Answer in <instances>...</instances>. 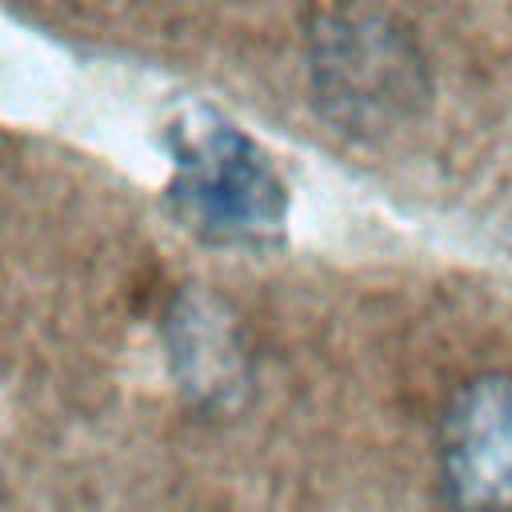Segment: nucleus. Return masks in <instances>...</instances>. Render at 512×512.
I'll return each mask as SVG.
<instances>
[{
	"label": "nucleus",
	"mask_w": 512,
	"mask_h": 512,
	"mask_svg": "<svg viewBox=\"0 0 512 512\" xmlns=\"http://www.w3.org/2000/svg\"><path fill=\"white\" fill-rule=\"evenodd\" d=\"M440 480L456 512H512V372H484L452 396Z\"/></svg>",
	"instance_id": "2"
},
{
	"label": "nucleus",
	"mask_w": 512,
	"mask_h": 512,
	"mask_svg": "<svg viewBox=\"0 0 512 512\" xmlns=\"http://www.w3.org/2000/svg\"><path fill=\"white\" fill-rule=\"evenodd\" d=\"M316 92L344 120H388L420 92L416 48L384 20L340 16L316 36Z\"/></svg>",
	"instance_id": "3"
},
{
	"label": "nucleus",
	"mask_w": 512,
	"mask_h": 512,
	"mask_svg": "<svg viewBox=\"0 0 512 512\" xmlns=\"http://www.w3.org/2000/svg\"><path fill=\"white\" fill-rule=\"evenodd\" d=\"M164 148L172 160L168 208L212 244H276L288 220V188L268 152L212 108H184Z\"/></svg>",
	"instance_id": "1"
},
{
	"label": "nucleus",
	"mask_w": 512,
	"mask_h": 512,
	"mask_svg": "<svg viewBox=\"0 0 512 512\" xmlns=\"http://www.w3.org/2000/svg\"><path fill=\"white\" fill-rule=\"evenodd\" d=\"M172 360L180 368L184 388L204 396H224L240 380V344L232 324L208 300H184L172 312Z\"/></svg>",
	"instance_id": "4"
}]
</instances>
